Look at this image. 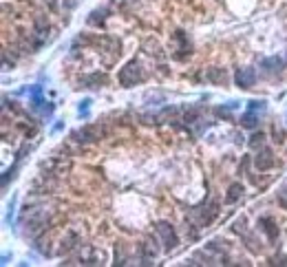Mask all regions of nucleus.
<instances>
[{
	"mask_svg": "<svg viewBox=\"0 0 287 267\" xmlns=\"http://www.w3.org/2000/svg\"><path fill=\"white\" fill-rule=\"evenodd\" d=\"M155 230H157V234L161 236V241H163V248H166L168 252H172L179 245V236L175 232V228H172L168 221H159V223L155 225Z\"/></svg>",
	"mask_w": 287,
	"mask_h": 267,
	"instance_id": "nucleus-2",
	"label": "nucleus"
},
{
	"mask_svg": "<svg viewBox=\"0 0 287 267\" xmlns=\"http://www.w3.org/2000/svg\"><path fill=\"white\" fill-rule=\"evenodd\" d=\"M206 80L212 82V84H225L228 75H225L223 69H210V71H206Z\"/></svg>",
	"mask_w": 287,
	"mask_h": 267,
	"instance_id": "nucleus-15",
	"label": "nucleus"
},
{
	"mask_svg": "<svg viewBox=\"0 0 287 267\" xmlns=\"http://www.w3.org/2000/svg\"><path fill=\"white\" fill-rule=\"evenodd\" d=\"M117 80H120L122 86L131 89V86H135V84H142V82L146 80V73H144L142 64L137 62V60H131V62H126V66L120 71Z\"/></svg>",
	"mask_w": 287,
	"mask_h": 267,
	"instance_id": "nucleus-1",
	"label": "nucleus"
},
{
	"mask_svg": "<svg viewBox=\"0 0 287 267\" xmlns=\"http://www.w3.org/2000/svg\"><path fill=\"white\" fill-rule=\"evenodd\" d=\"M175 40L179 42V49H177L179 53L175 55L177 60H183L186 55H190V53H192V51H190V42H188V35L183 33V31H175Z\"/></svg>",
	"mask_w": 287,
	"mask_h": 267,
	"instance_id": "nucleus-10",
	"label": "nucleus"
},
{
	"mask_svg": "<svg viewBox=\"0 0 287 267\" xmlns=\"http://www.w3.org/2000/svg\"><path fill=\"white\" fill-rule=\"evenodd\" d=\"M89 109H91V100H82L80 102V109H78V113H80V117H89Z\"/></svg>",
	"mask_w": 287,
	"mask_h": 267,
	"instance_id": "nucleus-21",
	"label": "nucleus"
},
{
	"mask_svg": "<svg viewBox=\"0 0 287 267\" xmlns=\"http://www.w3.org/2000/svg\"><path fill=\"white\" fill-rule=\"evenodd\" d=\"M234 109H239V102H228L225 106H217V109H214V115H217V117H223V120H230Z\"/></svg>",
	"mask_w": 287,
	"mask_h": 267,
	"instance_id": "nucleus-17",
	"label": "nucleus"
},
{
	"mask_svg": "<svg viewBox=\"0 0 287 267\" xmlns=\"http://www.w3.org/2000/svg\"><path fill=\"white\" fill-rule=\"evenodd\" d=\"M155 241H152V243H150V241H146V243H142V265H150V261L152 259H155V256H157V248H155Z\"/></svg>",
	"mask_w": 287,
	"mask_h": 267,
	"instance_id": "nucleus-13",
	"label": "nucleus"
},
{
	"mask_svg": "<svg viewBox=\"0 0 287 267\" xmlns=\"http://www.w3.org/2000/svg\"><path fill=\"white\" fill-rule=\"evenodd\" d=\"M49 4V9H58V0H44Z\"/></svg>",
	"mask_w": 287,
	"mask_h": 267,
	"instance_id": "nucleus-25",
	"label": "nucleus"
},
{
	"mask_svg": "<svg viewBox=\"0 0 287 267\" xmlns=\"http://www.w3.org/2000/svg\"><path fill=\"white\" fill-rule=\"evenodd\" d=\"M276 201H279L281 208H285V210H287V186H285L283 190H281L279 194H276Z\"/></svg>",
	"mask_w": 287,
	"mask_h": 267,
	"instance_id": "nucleus-22",
	"label": "nucleus"
},
{
	"mask_svg": "<svg viewBox=\"0 0 287 267\" xmlns=\"http://www.w3.org/2000/svg\"><path fill=\"white\" fill-rule=\"evenodd\" d=\"M106 16H109V9L106 7L93 9V11L89 13V18H86V22H89L91 27H102V24L106 22Z\"/></svg>",
	"mask_w": 287,
	"mask_h": 267,
	"instance_id": "nucleus-12",
	"label": "nucleus"
},
{
	"mask_svg": "<svg viewBox=\"0 0 287 267\" xmlns=\"http://www.w3.org/2000/svg\"><path fill=\"white\" fill-rule=\"evenodd\" d=\"M239 124L243 126V128H256V126H259V113L252 111V109H248L243 115L239 117Z\"/></svg>",
	"mask_w": 287,
	"mask_h": 267,
	"instance_id": "nucleus-14",
	"label": "nucleus"
},
{
	"mask_svg": "<svg viewBox=\"0 0 287 267\" xmlns=\"http://www.w3.org/2000/svg\"><path fill=\"white\" fill-rule=\"evenodd\" d=\"M248 109H252L256 113H265V109H268V102H265V100H252V102H248Z\"/></svg>",
	"mask_w": 287,
	"mask_h": 267,
	"instance_id": "nucleus-20",
	"label": "nucleus"
},
{
	"mask_svg": "<svg viewBox=\"0 0 287 267\" xmlns=\"http://www.w3.org/2000/svg\"><path fill=\"white\" fill-rule=\"evenodd\" d=\"M78 2H80V0H64V7H66V9H73Z\"/></svg>",
	"mask_w": 287,
	"mask_h": 267,
	"instance_id": "nucleus-24",
	"label": "nucleus"
},
{
	"mask_svg": "<svg viewBox=\"0 0 287 267\" xmlns=\"http://www.w3.org/2000/svg\"><path fill=\"white\" fill-rule=\"evenodd\" d=\"M75 243H78V234L69 232L66 239H62V248H60V252H62V254H69L71 250H75Z\"/></svg>",
	"mask_w": 287,
	"mask_h": 267,
	"instance_id": "nucleus-18",
	"label": "nucleus"
},
{
	"mask_svg": "<svg viewBox=\"0 0 287 267\" xmlns=\"http://www.w3.org/2000/svg\"><path fill=\"white\" fill-rule=\"evenodd\" d=\"M254 82H256V71L252 66L237 69V73H234V84H237L239 89H252Z\"/></svg>",
	"mask_w": 287,
	"mask_h": 267,
	"instance_id": "nucleus-5",
	"label": "nucleus"
},
{
	"mask_svg": "<svg viewBox=\"0 0 287 267\" xmlns=\"http://www.w3.org/2000/svg\"><path fill=\"white\" fill-rule=\"evenodd\" d=\"M274 137H279V139H276V141H283L285 133H283V131H281V128H276V126H274Z\"/></svg>",
	"mask_w": 287,
	"mask_h": 267,
	"instance_id": "nucleus-23",
	"label": "nucleus"
},
{
	"mask_svg": "<svg viewBox=\"0 0 287 267\" xmlns=\"http://www.w3.org/2000/svg\"><path fill=\"white\" fill-rule=\"evenodd\" d=\"M78 261L82 265H100L102 261H104V254L93 250V248H86L84 252H80V254H78Z\"/></svg>",
	"mask_w": 287,
	"mask_h": 267,
	"instance_id": "nucleus-9",
	"label": "nucleus"
},
{
	"mask_svg": "<svg viewBox=\"0 0 287 267\" xmlns=\"http://www.w3.org/2000/svg\"><path fill=\"white\" fill-rule=\"evenodd\" d=\"M263 139H265V135L259 131V133H254V135L250 137L248 146H250V148H254V150H256V148H261V146H263Z\"/></svg>",
	"mask_w": 287,
	"mask_h": 267,
	"instance_id": "nucleus-19",
	"label": "nucleus"
},
{
	"mask_svg": "<svg viewBox=\"0 0 287 267\" xmlns=\"http://www.w3.org/2000/svg\"><path fill=\"white\" fill-rule=\"evenodd\" d=\"M31 109L42 113V115H51V113H53V104L42 97V89H40V86H33L31 89Z\"/></svg>",
	"mask_w": 287,
	"mask_h": 267,
	"instance_id": "nucleus-4",
	"label": "nucleus"
},
{
	"mask_svg": "<svg viewBox=\"0 0 287 267\" xmlns=\"http://www.w3.org/2000/svg\"><path fill=\"white\" fill-rule=\"evenodd\" d=\"M259 228L265 232V236H268L270 243H274L276 239H279V225H276V221L272 217H261L259 219Z\"/></svg>",
	"mask_w": 287,
	"mask_h": 267,
	"instance_id": "nucleus-8",
	"label": "nucleus"
},
{
	"mask_svg": "<svg viewBox=\"0 0 287 267\" xmlns=\"http://www.w3.org/2000/svg\"><path fill=\"white\" fill-rule=\"evenodd\" d=\"M106 75L104 73H93V75H84V78H80V86L82 89H95V86L100 84H106Z\"/></svg>",
	"mask_w": 287,
	"mask_h": 267,
	"instance_id": "nucleus-11",
	"label": "nucleus"
},
{
	"mask_svg": "<svg viewBox=\"0 0 287 267\" xmlns=\"http://www.w3.org/2000/svg\"><path fill=\"white\" fill-rule=\"evenodd\" d=\"M102 137V131L97 126H91L86 124L84 128H80V131L73 133V139L80 141V143H89V141H97Z\"/></svg>",
	"mask_w": 287,
	"mask_h": 267,
	"instance_id": "nucleus-7",
	"label": "nucleus"
},
{
	"mask_svg": "<svg viewBox=\"0 0 287 267\" xmlns=\"http://www.w3.org/2000/svg\"><path fill=\"white\" fill-rule=\"evenodd\" d=\"M241 197H243V186L241 183H232L228 188V194H225V203H237Z\"/></svg>",
	"mask_w": 287,
	"mask_h": 267,
	"instance_id": "nucleus-16",
	"label": "nucleus"
},
{
	"mask_svg": "<svg viewBox=\"0 0 287 267\" xmlns=\"http://www.w3.org/2000/svg\"><path fill=\"white\" fill-rule=\"evenodd\" d=\"M272 166H274V152H272V148H261L254 157V168L259 172H265Z\"/></svg>",
	"mask_w": 287,
	"mask_h": 267,
	"instance_id": "nucleus-6",
	"label": "nucleus"
},
{
	"mask_svg": "<svg viewBox=\"0 0 287 267\" xmlns=\"http://www.w3.org/2000/svg\"><path fill=\"white\" fill-rule=\"evenodd\" d=\"M285 66H287V51L285 53H279V55H270V58H265L263 62H261V69L268 75H279Z\"/></svg>",
	"mask_w": 287,
	"mask_h": 267,
	"instance_id": "nucleus-3",
	"label": "nucleus"
}]
</instances>
